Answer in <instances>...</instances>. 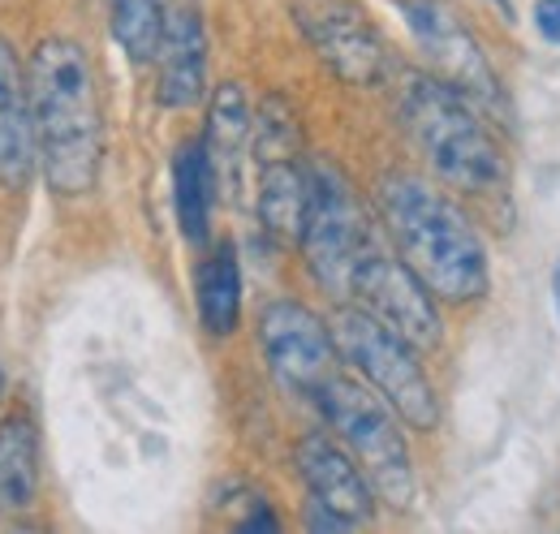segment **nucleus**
<instances>
[{"instance_id": "10", "label": "nucleus", "mask_w": 560, "mask_h": 534, "mask_svg": "<svg viewBox=\"0 0 560 534\" xmlns=\"http://www.w3.org/2000/svg\"><path fill=\"white\" fill-rule=\"evenodd\" d=\"M419 53L435 78H444L448 86H457L462 95H470L483 108H500V78L491 61L483 57L479 39L457 22V13L440 0H397Z\"/></svg>"}, {"instance_id": "11", "label": "nucleus", "mask_w": 560, "mask_h": 534, "mask_svg": "<svg viewBox=\"0 0 560 534\" xmlns=\"http://www.w3.org/2000/svg\"><path fill=\"white\" fill-rule=\"evenodd\" d=\"M298 31L315 57L350 86H375L388 73V48L353 0H293Z\"/></svg>"}, {"instance_id": "18", "label": "nucleus", "mask_w": 560, "mask_h": 534, "mask_svg": "<svg viewBox=\"0 0 560 534\" xmlns=\"http://www.w3.org/2000/svg\"><path fill=\"white\" fill-rule=\"evenodd\" d=\"M199 320L211 336H233L237 320H242V267H237V251L224 242L215 246L203 267H199Z\"/></svg>"}, {"instance_id": "13", "label": "nucleus", "mask_w": 560, "mask_h": 534, "mask_svg": "<svg viewBox=\"0 0 560 534\" xmlns=\"http://www.w3.org/2000/svg\"><path fill=\"white\" fill-rule=\"evenodd\" d=\"M298 469H302V483H306L311 500H319L324 509L350 518L353 526L371 522V513H375V487H371V478L362 474V466L353 462L350 449L337 436L311 431L298 444Z\"/></svg>"}, {"instance_id": "23", "label": "nucleus", "mask_w": 560, "mask_h": 534, "mask_svg": "<svg viewBox=\"0 0 560 534\" xmlns=\"http://www.w3.org/2000/svg\"><path fill=\"white\" fill-rule=\"evenodd\" d=\"M495 4H504V9H509V0H495Z\"/></svg>"}, {"instance_id": "6", "label": "nucleus", "mask_w": 560, "mask_h": 534, "mask_svg": "<svg viewBox=\"0 0 560 534\" xmlns=\"http://www.w3.org/2000/svg\"><path fill=\"white\" fill-rule=\"evenodd\" d=\"M250 160L259 182V220L277 242H302L306 207H311V164L302 160V134L293 108L268 95L255 130H250Z\"/></svg>"}, {"instance_id": "5", "label": "nucleus", "mask_w": 560, "mask_h": 534, "mask_svg": "<svg viewBox=\"0 0 560 534\" xmlns=\"http://www.w3.org/2000/svg\"><path fill=\"white\" fill-rule=\"evenodd\" d=\"M332 336H337L341 358L358 371V380L388 400L406 427L431 431L440 422V400H435L427 371L419 367V349L410 340L384 328L362 306H346V302L332 315Z\"/></svg>"}, {"instance_id": "21", "label": "nucleus", "mask_w": 560, "mask_h": 534, "mask_svg": "<svg viewBox=\"0 0 560 534\" xmlns=\"http://www.w3.org/2000/svg\"><path fill=\"white\" fill-rule=\"evenodd\" d=\"M535 26L544 39L560 44V0H535Z\"/></svg>"}, {"instance_id": "22", "label": "nucleus", "mask_w": 560, "mask_h": 534, "mask_svg": "<svg viewBox=\"0 0 560 534\" xmlns=\"http://www.w3.org/2000/svg\"><path fill=\"white\" fill-rule=\"evenodd\" d=\"M552 298H557V315H560V264H557V271H552Z\"/></svg>"}, {"instance_id": "8", "label": "nucleus", "mask_w": 560, "mask_h": 534, "mask_svg": "<svg viewBox=\"0 0 560 534\" xmlns=\"http://www.w3.org/2000/svg\"><path fill=\"white\" fill-rule=\"evenodd\" d=\"M350 302L362 306L366 315H375L384 328L410 340L415 349L440 345V311H435V293L415 276V267L401 255H393L384 246L380 233H371V242L362 246L358 264L350 276Z\"/></svg>"}, {"instance_id": "12", "label": "nucleus", "mask_w": 560, "mask_h": 534, "mask_svg": "<svg viewBox=\"0 0 560 534\" xmlns=\"http://www.w3.org/2000/svg\"><path fill=\"white\" fill-rule=\"evenodd\" d=\"M208 91V31L190 0H173L155 48V100L164 108H195Z\"/></svg>"}, {"instance_id": "7", "label": "nucleus", "mask_w": 560, "mask_h": 534, "mask_svg": "<svg viewBox=\"0 0 560 534\" xmlns=\"http://www.w3.org/2000/svg\"><path fill=\"white\" fill-rule=\"evenodd\" d=\"M371 224L366 211L346 182V173L332 160H315L311 164V207H306V224H302V255L315 276V285L324 293H332L337 302H350V276L353 264L362 255V246L371 242Z\"/></svg>"}, {"instance_id": "16", "label": "nucleus", "mask_w": 560, "mask_h": 534, "mask_svg": "<svg viewBox=\"0 0 560 534\" xmlns=\"http://www.w3.org/2000/svg\"><path fill=\"white\" fill-rule=\"evenodd\" d=\"M215 195H220V182H215V169H211L203 138L182 142L177 147V160H173V202H177L182 237L190 246H203L208 242Z\"/></svg>"}, {"instance_id": "1", "label": "nucleus", "mask_w": 560, "mask_h": 534, "mask_svg": "<svg viewBox=\"0 0 560 534\" xmlns=\"http://www.w3.org/2000/svg\"><path fill=\"white\" fill-rule=\"evenodd\" d=\"M26 86L48 190L61 199L91 195L104 160V113L86 48L66 35L44 39L26 61Z\"/></svg>"}, {"instance_id": "15", "label": "nucleus", "mask_w": 560, "mask_h": 534, "mask_svg": "<svg viewBox=\"0 0 560 534\" xmlns=\"http://www.w3.org/2000/svg\"><path fill=\"white\" fill-rule=\"evenodd\" d=\"M250 104H246V91L237 82H224L215 95H211L208 108V130H203V147H208V160L215 169V182L220 190H233L237 186V169H242V155L250 151Z\"/></svg>"}, {"instance_id": "4", "label": "nucleus", "mask_w": 560, "mask_h": 534, "mask_svg": "<svg viewBox=\"0 0 560 534\" xmlns=\"http://www.w3.org/2000/svg\"><path fill=\"white\" fill-rule=\"evenodd\" d=\"M315 400L332 436L350 449V457L371 478L375 496L388 509H410L415 504V457L401 431V414L371 384H358L341 371L315 393Z\"/></svg>"}, {"instance_id": "3", "label": "nucleus", "mask_w": 560, "mask_h": 534, "mask_svg": "<svg viewBox=\"0 0 560 534\" xmlns=\"http://www.w3.org/2000/svg\"><path fill=\"white\" fill-rule=\"evenodd\" d=\"M401 121L444 186L479 199H495L509 190L504 147L475 113V100L444 78L410 73L401 82Z\"/></svg>"}, {"instance_id": "2", "label": "nucleus", "mask_w": 560, "mask_h": 534, "mask_svg": "<svg viewBox=\"0 0 560 534\" xmlns=\"http://www.w3.org/2000/svg\"><path fill=\"white\" fill-rule=\"evenodd\" d=\"M375 207L397 255L415 267V276L440 302L462 306L488 293L491 271L483 237L448 195H440L422 177L393 173L375 186Z\"/></svg>"}, {"instance_id": "20", "label": "nucleus", "mask_w": 560, "mask_h": 534, "mask_svg": "<svg viewBox=\"0 0 560 534\" xmlns=\"http://www.w3.org/2000/svg\"><path fill=\"white\" fill-rule=\"evenodd\" d=\"M306 526H311V531H353L350 518H341V513L324 509L319 500H311V504H306Z\"/></svg>"}, {"instance_id": "14", "label": "nucleus", "mask_w": 560, "mask_h": 534, "mask_svg": "<svg viewBox=\"0 0 560 534\" xmlns=\"http://www.w3.org/2000/svg\"><path fill=\"white\" fill-rule=\"evenodd\" d=\"M39 169L35 117H31V86L13 44L0 39V190L22 195Z\"/></svg>"}, {"instance_id": "17", "label": "nucleus", "mask_w": 560, "mask_h": 534, "mask_svg": "<svg viewBox=\"0 0 560 534\" xmlns=\"http://www.w3.org/2000/svg\"><path fill=\"white\" fill-rule=\"evenodd\" d=\"M39 496V431L26 414L0 422V509H31Z\"/></svg>"}, {"instance_id": "19", "label": "nucleus", "mask_w": 560, "mask_h": 534, "mask_svg": "<svg viewBox=\"0 0 560 534\" xmlns=\"http://www.w3.org/2000/svg\"><path fill=\"white\" fill-rule=\"evenodd\" d=\"M164 18H168L164 0H108L113 39L121 44V53L135 66L155 61V48H160V35H164Z\"/></svg>"}, {"instance_id": "9", "label": "nucleus", "mask_w": 560, "mask_h": 534, "mask_svg": "<svg viewBox=\"0 0 560 534\" xmlns=\"http://www.w3.org/2000/svg\"><path fill=\"white\" fill-rule=\"evenodd\" d=\"M259 345H264V358H268L277 384L298 397L315 400V393L341 371L337 367L341 349H337L332 324H324L311 306H302L293 298H277L264 306Z\"/></svg>"}]
</instances>
